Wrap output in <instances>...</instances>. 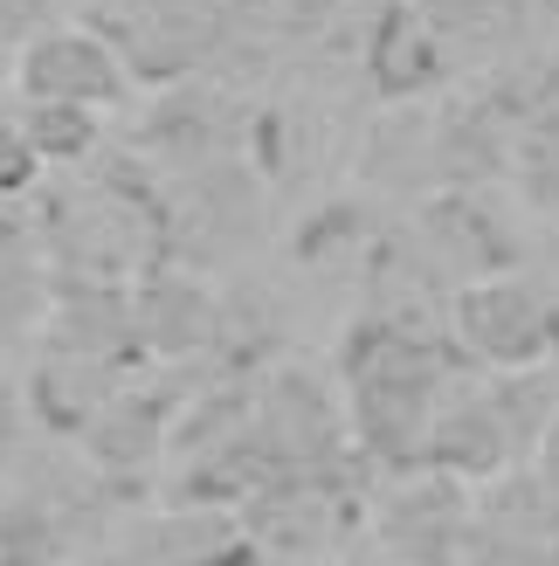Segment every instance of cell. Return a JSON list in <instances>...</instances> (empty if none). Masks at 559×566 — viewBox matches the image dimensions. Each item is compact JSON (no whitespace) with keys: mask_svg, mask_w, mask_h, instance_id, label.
I'll use <instances>...</instances> for the list:
<instances>
[{"mask_svg":"<svg viewBox=\"0 0 559 566\" xmlns=\"http://www.w3.org/2000/svg\"><path fill=\"white\" fill-rule=\"evenodd\" d=\"M21 138L35 159H83L97 138V111L83 104H21Z\"/></svg>","mask_w":559,"mask_h":566,"instance_id":"cell-3","label":"cell"},{"mask_svg":"<svg viewBox=\"0 0 559 566\" xmlns=\"http://www.w3.org/2000/svg\"><path fill=\"white\" fill-rule=\"evenodd\" d=\"M456 332H463V346L491 366H532L546 353V311H539L532 291H518V283H477V291H463Z\"/></svg>","mask_w":559,"mask_h":566,"instance_id":"cell-2","label":"cell"},{"mask_svg":"<svg viewBox=\"0 0 559 566\" xmlns=\"http://www.w3.org/2000/svg\"><path fill=\"white\" fill-rule=\"evenodd\" d=\"M14 91L21 104H83V111H110L125 104L131 70L118 63V49L91 28H42L28 35L14 55Z\"/></svg>","mask_w":559,"mask_h":566,"instance_id":"cell-1","label":"cell"}]
</instances>
